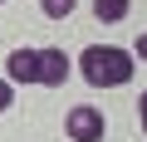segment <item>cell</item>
<instances>
[{"label": "cell", "mask_w": 147, "mask_h": 142, "mask_svg": "<svg viewBox=\"0 0 147 142\" xmlns=\"http://www.w3.org/2000/svg\"><path fill=\"white\" fill-rule=\"evenodd\" d=\"M79 74L93 88H123L132 79V49H123V44H88L79 54Z\"/></svg>", "instance_id": "6da1fadb"}, {"label": "cell", "mask_w": 147, "mask_h": 142, "mask_svg": "<svg viewBox=\"0 0 147 142\" xmlns=\"http://www.w3.org/2000/svg\"><path fill=\"white\" fill-rule=\"evenodd\" d=\"M64 132H69V142H103L108 118H103L93 103H74L69 118H64Z\"/></svg>", "instance_id": "7a4b0ae2"}, {"label": "cell", "mask_w": 147, "mask_h": 142, "mask_svg": "<svg viewBox=\"0 0 147 142\" xmlns=\"http://www.w3.org/2000/svg\"><path fill=\"white\" fill-rule=\"evenodd\" d=\"M5 74H10L15 83H39V49H30V44L10 49V59H5Z\"/></svg>", "instance_id": "3957f363"}, {"label": "cell", "mask_w": 147, "mask_h": 142, "mask_svg": "<svg viewBox=\"0 0 147 142\" xmlns=\"http://www.w3.org/2000/svg\"><path fill=\"white\" fill-rule=\"evenodd\" d=\"M69 74H74V59L64 49H39V83L44 88H59Z\"/></svg>", "instance_id": "277c9868"}, {"label": "cell", "mask_w": 147, "mask_h": 142, "mask_svg": "<svg viewBox=\"0 0 147 142\" xmlns=\"http://www.w3.org/2000/svg\"><path fill=\"white\" fill-rule=\"evenodd\" d=\"M127 10H132V0H93V15H98L103 25H118V20H127Z\"/></svg>", "instance_id": "5b68a950"}, {"label": "cell", "mask_w": 147, "mask_h": 142, "mask_svg": "<svg viewBox=\"0 0 147 142\" xmlns=\"http://www.w3.org/2000/svg\"><path fill=\"white\" fill-rule=\"evenodd\" d=\"M74 5H79V0H39L44 20H69V15H74Z\"/></svg>", "instance_id": "8992f818"}, {"label": "cell", "mask_w": 147, "mask_h": 142, "mask_svg": "<svg viewBox=\"0 0 147 142\" xmlns=\"http://www.w3.org/2000/svg\"><path fill=\"white\" fill-rule=\"evenodd\" d=\"M15 88H20V83H15L10 74H5V79H0V113H5V108L15 103Z\"/></svg>", "instance_id": "52a82bcc"}, {"label": "cell", "mask_w": 147, "mask_h": 142, "mask_svg": "<svg viewBox=\"0 0 147 142\" xmlns=\"http://www.w3.org/2000/svg\"><path fill=\"white\" fill-rule=\"evenodd\" d=\"M137 122H142V132H147V88L137 93Z\"/></svg>", "instance_id": "ba28073f"}, {"label": "cell", "mask_w": 147, "mask_h": 142, "mask_svg": "<svg viewBox=\"0 0 147 142\" xmlns=\"http://www.w3.org/2000/svg\"><path fill=\"white\" fill-rule=\"evenodd\" d=\"M137 59H147V34H137Z\"/></svg>", "instance_id": "9c48e42d"}, {"label": "cell", "mask_w": 147, "mask_h": 142, "mask_svg": "<svg viewBox=\"0 0 147 142\" xmlns=\"http://www.w3.org/2000/svg\"><path fill=\"white\" fill-rule=\"evenodd\" d=\"M0 5H5V0H0Z\"/></svg>", "instance_id": "30bf717a"}]
</instances>
